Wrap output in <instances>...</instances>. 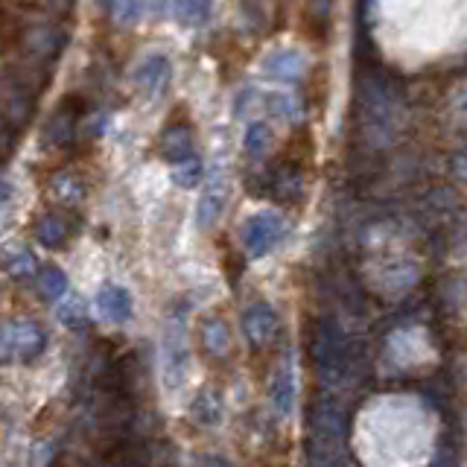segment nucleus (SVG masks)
<instances>
[{"mask_svg": "<svg viewBox=\"0 0 467 467\" xmlns=\"http://www.w3.org/2000/svg\"><path fill=\"white\" fill-rule=\"evenodd\" d=\"M313 362L324 383H339L351 371L354 354L342 327L333 319H322L313 331Z\"/></svg>", "mask_w": 467, "mask_h": 467, "instance_id": "f257e3e1", "label": "nucleus"}, {"mask_svg": "<svg viewBox=\"0 0 467 467\" xmlns=\"http://www.w3.org/2000/svg\"><path fill=\"white\" fill-rule=\"evenodd\" d=\"M286 222L275 211H257L243 225V245L252 257H266L284 240Z\"/></svg>", "mask_w": 467, "mask_h": 467, "instance_id": "7ed1b4c3", "label": "nucleus"}, {"mask_svg": "<svg viewBox=\"0 0 467 467\" xmlns=\"http://www.w3.org/2000/svg\"><path fill=\"white\" fill-rule=\"evenodd\" d=\"M187 365H191V351H187L184 313H173L164 327V374L173 389L184 383Z\"/></svg>", "mask_w": 467, "mask_h": 467, "instance_id": "20e7f679", "label": "nucleus"}, {"mask_svg": "<svg viewBox=\"0 0 467 467\" xmlns=\"http://www.w3.org/2000/svg\"><path fill=\"white\" fill-rule=\"evenodd\" d=\"M53 187L56 191H65V205H76L79 198H82V184H79V178L71 175V173H65V175H56L53 178Z\"/></svg>", "mask_w": 467, "mask_h": 467, "instance_id": "5701e85b", "label": "nucleus"}, {"mask_svg": "<svg viewBox=\"0 0 467 467\" xmlns=\"http://www.w3.org/2000/svg\"><path fill=\"white\" fill-rule=\"evenodd\" d=\"M243 146H245V152L252 155V158H263L266 152H269V146H272V128L266 126L263 121L248 123L245 137H243Z\"/></svg>", "mask_w": 467, "mask_h": 467, "instance_id": "f3484780", "label": "nucleus"}, {"mask_svg": "<svg viewBox=\"0 0 467 467\" xmlns=\"http://www.w3.org/2000/svg\"><path fill=\"white\" fill-rule=\"evenodd\" d=\"M222 207H225V182L222 178H214L211 184H207V191L198 198V207H196V222L202 231L207 228H214L216 220L222 216Z\"/></svg>", "mask_w": 467, "mask_h": 467, "instance_id": "f8f14e48", "label": "nucleus"}, {"mask_svg": "<svg viewBox=\"0 0 467 467\" xmlns=\"http://www.w3.org/2000/svg\"><path fill=\"white\" fill-rule=\"evenodd\" d=\"M453 175L459 178L462 184H467V146L462 149V152H455V158H453Z\"/></svg>", "mask_w": 467, "mask_h": 467, "instance_id": "393cba45", "label": "nucleus"}, {"mask_svg": "<svg viewBox=\"0 0 467 467\" xmlns=\"http://www.w3.org/2000/svg\"><path fill=\"white\" fill-rule=\"evenodd\" d=\"M58 319H62L67 327H79L85 322V307H82V301H79V298H71V301H67L62 310H58Z\"/></svg>", "mask_w": 467, "mask_h": 467, "instance_id": "b1692460", "label": "nucleus"}, {"mask_svg": "<svg viewBox=\"0 0 467 467\" xmlns=\"http://www.w3.org/2000/svg\"><path fill=\"white\" fill-rule=\"evenodd\" d=\"M202 175H205V164H202V158L198 155L187 158V161L173 167V178H175L178 187H196L198 182H202Z\"/></svg>", "mask_w": 467, "mask_h": 467, "instance_id": "4be33fe9", "label": "nucleus"}, {"mask_svg": "<svg viewBox=\"0 0 467 467\" xmlns=\"http://www.w3.org/2000/svg\"><path fill=\"white\" fill-rule=\"evenodd\" d=\"M202 342L207 347V354L222 356L231 347V333H228V327L220 319H211L202 327Z\"/></svg>", "mask_w": 467, "mask_h": 467, "instance_id": "6ab92c4d", "label": "nucleus"}, {"mask_svg": "<svg viewBox=\"0 0 467 467\" xmlns=\"http://www.w3.org/2000/svg\"><path fill=\"white\" fill-rule=\"evenodd\" d=\"M35 281H38V292H42L44 301H58L65 292H67V277L58 266H42L35 272Z\"/></svg>", "mask_w": 467, "mask_h": 467, "instance_id": "2eb2a0df", "label": "nucleus"}, {"mask_svg": "<svg viewBox=\"0 0 467 467\" xmlns=\"http://www.w3.org/2000/svg\"><path fill=\"white\" fill-rule=\"evenodd\" d=\"M272 406L281 415H290L295 406V371H292V360H286L277 365L275 383H272Z\"/></svg>", "mask_w": 467, "mask_h": 467, "instance_id": "ddd939ff", "label": "nucleus"}, {"mask_svg": "<svg viewBox=\"0 0 467 467\" xmlns=\"http://www.w3.org/2000/svg\"><path fill=\"white\" fill-rule=\"evenodd\" d=\"M243 333L254 347L272 342V336L277 333V313L272 310V304L257 301L248 307L243 313Z\"/></svg>", "mask_w": 467, "mask_h": 467, "instance_id": "1a4fd4ad", "label": "nucleus"}, {"mask_svg": "<svg viewBox=\"0 0 467 467\" xmlns=\"http://www.w3.org/2000/svg\"><path fill=\"white\" fill-rule=\"evenodd\" d=\"M67 234H71V222L56 211H47L35 225V237L44 248H62L65 240H67Z\"/></svg>", "mask_w": 467, "mask_h": 467, "instance_id": "4468645a", "label": "nucleus"}, {"mask_svg": "<svg viewBox=\"0 0 467 467\" xmlns=\"http://www.w3.org/2000/svg\"><path fill=\"white\" fill-rule=\"evenodd\" d=\"M0 266L9 272V275H15V277H29V275H35V257L27 252V248L21 245H15V248H6L4 254H0Z\"/></svg>", "mask_w": 467, "mask_h": 467, "instance_id": "dca6fc26", "label": "nucleus"}, {"mask_svg": "<svg viewBox=\"0 0 467 467\" xmlns=\"http://www.w3.org/2000/svg\"><path fill=\"white\" fill-rule=\"evenodd\" d=\"M261 105L277 121H292L295 117V103L286 91H266L261 94Z\"/></svg>", "mask_w": 467, "mask_h": 467, "instance_id": "412c9836", "label": "nucleus"}, {"mask_svg": "<svg viewBox=\"0 0 467 467\" xmlns=\"http://www.w3.org/2000/svg\"><path fill=\"white\" fill-rule=\"evenodd\" d=\"M170 74H173L170 58L161 53H152L135 67V85L141 88L144 94L158 97L167 88V82H170Z\"/></svg>", "mask_w": 467, "mask_h": 467, "instance_id": "9d476101", "label": "nucleus"}, {"mask_svg": "<svg viewBox=\"0 0 467 467\" xmlns=\"http://www.w3.org/2000/svg\"><path fill=\"white\" fill-rule=\"evenodd\" d=\"M94 304H97V313L103 315L105 322H112V324H126L128 319H132V313H135L132 295H128L126 286H117V284L99 286Z\"/></svg>", "mask_w": 467, "mask_h": 467, "instance_id": "0eeeda50", "label": "nucleus"}, {"mask_svg": "<svg viewBox=\"0 0 467 467\" xmlns=\"http://www.w3.org/2000/svg\"><path fill=\"white\" fill-rule=\"evenodd\" d=\"M175 15L184 27H202L211 18V0H175Z\"/></svg>", "mask_w": 467, "mask_h": 467, "instance_id": "a211bd4d", "label": "nucleus"}, {"mask_svg": "<svg viewBox=\"0 0 467 467\" xmlns=\"http://www.w3.org/2000/svg\"><path fill=\"white\" fill-rule=\"evenodd\" d=\"M304 56L298 50L290 47H281V50H272L269 56L261 62V74L266 79H275V82H298L304 76Z\"/></svg>", "mask_w": 467, "mask_h": 467, "instance_id": "6e6552de", "label": "nucleus"}, {"mask_svg": "<svg viewBox=\"0 0 467 467\" xmlns=\"http://www.w3.org/2000/svg\"><path fill=\"white\" fill-rule=\"evenodd\" d=\"M263 193L277 198L284 205H298L307 193V182H304V170L301 164L292 161V158H284L277 161L269 173L263 175Z\"/></svg>", "mask_w": 467, "mask_h": 467, "instance_id": "423d86ee", "label": "nucleus"}, {"mask_svg": "<svg viewBox=\"0 0 467 467\" xmlns=\"http://www.w3.org/2000/svg\"><path fill=\"white\" fill-rule=\"evenodd\" d=\"M82 114H85L82 97H79V94L65 97L62 103L53 108V114L47 117V123H44V141L50 146H56V149H67V146L74 144Z\"/></svg>", "mask_w": 467, "mask_h": 467, "instance_id": "39448f33", "label": "nucleus"}, {"mask_svg": "<svg viewBox=\"0 0 467 467\" xmlns=\"http://www.w3.org/2000/svg\"><path fill=\"white\" fill-rule=\"evenodd\" d=\"M108 9L117 24L132 27L146 15V0H108Z\"/></svg>", "mask_w": 467, "mask_h": 467, "instance_id": "aec40b11", "label": "nucleus"}, {"mask_svg": "<svg viewBox=\"0 0 467 467\" xmlns=\"http://www.w3.org/2000/svg\"><path fill=\"white\" fill-rule=\"evenodd\" d=\"M161 155L170 161L173 167L187 161V158L196 155V146H193V128L184 126V123H175L170 126L167 132L161 135Z\"/></svg>", "mask_w": 467, "mask_h": 467, "instance_id": "9b49d317", "label": "nucleus"}, {"mask_svg": "<svg viewBox=\"0 0 467 467\" xmlns=\"http://www.w3.org/2000/svg\"><path fill=\"white\" fill-rule=\"evenodd\" d=\"M47 351V333L35 322L0 327V362H35Z\"/></svg>", "mask_w": 467, "mask_h": 467, "instance_id": "f03ea898", "label": "nucleus"}]
</instances>
